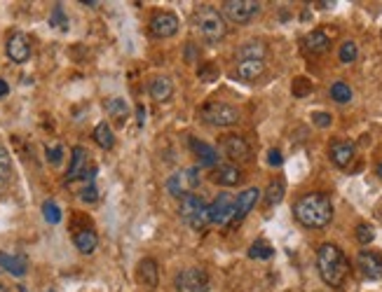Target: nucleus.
<instances>
[{
    "label": "nucleus",
    "mask_w": 382,
    "mask_h": 292,
    "mask_svg": "<svg viewBox=\"0 0 382 292\" xmlns=\"http://www.w3.org/2000/svg\"><path fill=\"white\" fill-rule=\"evenodd\" d=\"M258 199H260L258 187H249V190H244L242 194H239V197L235 199V213H232V222H242L244 217L254 210V206L258 204Z\"/></svg>",
    "instance_id": "nucleus-14"
},
{
    "label": "nucleus",
    "mask_w": 382,
    "mask_h": 292,
    "mask_svg": "<svg viewBox=\"0 0 382 292\" xmlns=\"http://www.w3.org/2000/svg\"><path fill=\"white\" fill-rule=\"evenodd\" d=\"M221 150L227 159H232V162H251V157H254V152H251V145L247 141L242 138V136H225L223 141H221Z\"/></svg>",
    "instance_id": "nucleus-10"
},
{
    "label": "nucleus",
    "mask_w": 382,
    "mask_h": 292,
    "mask_svg": "<svg viewBox=\"0 0 382 292\" xmlns=\"http://www.w3.org/2000/svg\"><path fill=\"white\" fill-rule=\"evenodd\" d=\"M179 16L174 12H157L155 16L150 19V31L155 38H172L179 33Z\"/></svg>",
    "instance_id": "nucleus-12"
},
{
    "label": "nucleus",
    "mask_w": 382,
    "mask_h": 292,
    "mask_svg": "<svg viewBox=\"0 0 382 292\" xmlns=\"http://www.w3.org/2000/svg\"><path fill=\"white\" fill-rule=\"evenodd\" d=\"M80 199H82L85 204H94V202H99V190H96L94 182H87V187H85V190L80 192Z\"/></svg>",
    "instance_id": "nucleus-38"
},
{
    "label": "nucleus",
    "mask_w": 382,
    "mask_h": 292,
    "mask_svg": "<svg viewBox=\"0 0 382 292\" xmlns=\"http://www.w3.org/2000/svg\"><path fill=\"white\" fill-rule=\"evenodd\" d=\"M293 215L307 229H324L333 220V202L324 192H310L295 202Z\"/></svg>",
    "instance_id": "nucleus-1"
},
{
    "label": "nucleus",
    "mask_w": 382,
    "mask_h": 292,
    "mask_svg": "<svg viewBox=\"0 0 382 292\" xmlns=\"http://www.w3.org/2000/svg\"><path fill=\"white\" fill-rule=\"evenodd\" d=\"M176 288L183 292H207L209 290V273L199 267H188L176 276Z\"/></svg>",
    "instance_id": "nucleus-8"
},
{
    "label": "nucleus",
    "mask_w": 382,
    "mask_h": 292,
    "mask_svg": "<svg viewBox=\"0 0 382 292\" xmlns=\"http://www.w3.org/2000/svg\"><path fill=\"white\" fill-rule=\"evenodd\" d=\"M312 91V84L307 77H295L293 80V96H298V99H303V96H307Z\"/></svg>",
    "instance_id": "nucleus-35"
},
{
    "label": "nucleus",
    "mask_w": 382,
    "mask_h": 292,
    "mask_svg": "<svg viewBox=\"0 0 382 292\" xmlns=\"http://www.w3.org/2000/svg\"><path fill=\"white\" fill-rule=\"evenodd\" d=\"M218 75H221V71L214 64H207L199 68V80H202V82H214V80H218Z\"/></svg>",
    "instance_id": "nucleus-36"
},
{
    "label": "nucleus",
    "mask_w": 382,
    "mask_h": 292,
    "mask_svg": "<svg viewBox=\"0 0 382 292\" xmlns=\"http://www.w3.org/2000/svg\"><path fill=\"white\" fill-rule=\"evenodd\" d=\"M19 292H26V288H24V285H19Z\"/></svg>",
    "instance_id": "nucleus-46"
},
{
    "label": "nucleus",
    "mask_w": 382,
    "mask_h": 292,
    "mask_svg": "<svg viewBox=\"0 0 382 292\" xmlns=\"http://www.w3.org/2000/svg\"><path fill=\"white\" fill-rule=\"evenodd\" d=\"M12 178V159H10L8 150L0 145V187H5Z\"/></svg>",
    "instance_id": "nucleus-30"
},
{
    "label": "nucleus",
    "mask_w": 382,
    "mask_h": 292,
    "mask_svg": "<svg viewBox=\"0 0 382 292\" xmlns=\"http://www.w3.org/2000/svg\"><path fill=\"white\" fill-rule=\"evenodd\" d=\"M94 141L99 147H104V150H111L113 145H115V136H113V129L108 127L106 122H99L94 129Z\"/></svg>",
    "instance_id": "nucleus-26"
},
{
    "label": "nucleus",
    "mask_w": 382,
    "mask_h": 292,
    "mask_svg": "<svg viewBox=\"0 0 382 292\" xmlns=\"http://www.w3.org/2000/svg\"><path fill=\"white\" fill-rule=\"evenodd\" d=\"M0 267H3L8 273H12V276H24L26 273V260L19 255L0 253Z\"/></svg>",
    "instance_id": "nucleus-25"
},
{
    "label": "nucleus",
    "mask_w": 382,
    "mask_h": 292,
    "mask_svg": "<svg viewBox=\"0 0 382 292\" xmlns=\"http://www.w3.org/2000/svg\"><path fill=\"white\" fill-rule=\"evenodd\" d=\"M8 94H10V84L5 80H0V99H5Z\"/></svg>",
    "instance_id": "nucleus-43"
},
{
    "label": "nucleus",
    "mask_w": 382,
    "mask_h": 292,
    "mask_svg": "<svg viewBox=\"0 0 382 292\" xmlns=\"http://www.w3.org/2000/svg\"><path fill=\"white\" fill-rule=\"evenodd\" d=\"M5 49H8L10 61H14V64H26V61L31 59V40H28V36H24V33H12V36L8 38Z\"/></svg>",
    "instance_id": "nucleus-11"
},
{
    "label": "nucleus",
    "mask_w": 382,
    "mask_h": 292,
    "mask_svg": "<svg viewBox=\"0 0 382 292\" xmlns=\"http://www.w3.org/2000/svg\"><path fill=\"white\" fill-rule=\"evenodd\" d=\"M49 24H52L54 28H68V19L64 16V10H61V5H56L54 8V12H52V16H49Z\"/></svg>",
    "instance_id": "nucleus-37"
},
{
    "label": "nucleus",
    "mask_w": 382,
    "mask_h": 292,
    "mask_svg": "<svg viewBox=\"0 0 382 292\" xmlns=\"http://www.w3.org/2000/svg\"><path fill=\"white\" fill-rule=\"evenodd\" d=\"M272 255H275V248H272L267 241H263V239L254 241V243H251V248H249L251 260H270Z\"/></svg>",
    "instance_id": "nucleus-29"
},
{
    "label": "nucleus",
    "mask_w": 382,
    "mask_h": 292,
    "mask_svg": "<svg viewBox=\"0 0 382 292\" xmlns=\"http://www.w3.org/2000/svg\"><path fill=\"white\" fill-rule=\"evenodd\" d=\"M260 12L258 0H225L223 3V14L235 24H249L251 19H256Z\"/></svg>",
    "instance_id": "nucleus-7"
},
{
    "label": "nucleus",
    "mask_w": 382,
    "mask_h": 292,
    "mask_svg": "<svg viewBox=\"0 0 382 292\" xmlns=\"http://www.w3.org/2000/svg\"><path fill=\"white\" fill-rule=\"evenodd\" d=\"M357 267L368 280L382 278V255L380 253H373V250H361V253L357 255Z\"/></svg>",
    "instance_id": "nucleus-13"
},
{
    "label": "nucleus",
    "mask_w": 382,
    "mask_h": 292,
    "mask_svg": "<svg viewBox=\"0 0 382 292\" xmlns=\"http://www.w3.org/2000/svg\"><path fill=\"white\" fill-rule=\"evenodd\" d=\"M265 56H267V47L263 40H247V42L237 49V61H247V59L265 61Z\"/></svg>",
    "instance_id": "nucleus-22"
},
{
    "label": "nucleus",
    "mask_w": 382,
    "mask_h": 292,
    "mask_svg": "<svg viewBox=\"0 0 382 292\" xmlns=\"http://www.w3.org/2000/svg\"><path fill=\"white\" fill-rule=\"evenodd\" d=\"M179 215L188 227L197 229V232L209 225V206L204 204L197 194H186V197H181Z\"/></svg>",
    "instance_id": "nucleus-4"
},
{
    "label": "nucleus",
    "mask_w": 382,
    "mask_h": 292,
    "mask_svg": "<svg viewBox=\"0 0 382 292\" xmlns=\"http://www.w3.org/2000/svg\"><path fill=\"white\" fill-rule=\"evenodd\" d=\"M357 56H359L357 42H352V40L343 42V47H340V61H343V64H355Z\"/></svg>",
    "instance_id": "nucleus-33"
},
{
    "label": "nucleus",
    "mask_w": 382,
    "mask_h": 292,
    "mask_svg": "<svg viewBox=\"0 0 382 292\" xmlns=\"http://www.w3.org/2000/svg\"><path fill=\"white\" fill-rule=\"evenodd\" d=\"M242 178H244L242 171H239V166L235 164H218L214 169V173H211V180L221 187H235L242 182Z\"/></svg>",
    "instance_id": "nucleus-15"
},
{
    "label": "nucleus",
    "mask_w": 382,
    "mask_h": 292,
    "mask_svg": "<svg viewBox=\"0 0 382 292\" xmlns=\"http://www.w3.org/2000/svg\"><path fill=\"white\" fill-rule=\"evenodd\" d=\"M312 122H315L317 127L326 129V127H330V122H333V119H330L328 112H315V114H312Z\"/></svg>",
    "instance_id": "nucleus-39"
},
{
    "label": "nucleus",
    "mask_w": 382,
    "mask_h": 292,
    "mask_svg": "<svg viewBox=\"0 0 382 292\" xmlns=\"http://www.w3.org/2000/svg\"><path fill=\"white\" fill-rule=\"evenodd\" d=\"M43 215H45V220H47L49 225H59V222H61V208L54 202H45L43 204Z\"/></svg>",
    "instance_id": "nucleus-32"
},
{
    "label": "nucleus",
    "mask_w": 382,
    "mask_h": 292,
    "mask_svg": "<svg viewBox=\"0 0 382 292\" xmlns=\"http://www.w3.org/2000/svg\"><path fill=\"white\" fill-rule=\"evenodd\" d=\"M136 119H139V124L144 127V122H146V108L144 106L136 108Z\"/></svg>",
    "instance_id": "nucleus-42"
},
{
    "label": "nucleus",
    "mask_w": 382,
    "mask_h": 292,
    "mask_svg": "<svg viewBox=\"0 0 382 292\" xmlns=\"http://www.w3.org/2000/svg\"><path fill=\"white\" fill-rule=\"evenodd\" d=\"M317 269L324 283L330 288H340L350 273V260L335 243H324L317 250Z\"/></svg>",
    "instance_id": "nucleus-2"
},
{
    "label": "nucleus",
    "mask_w": 382,
    "mask_h": 292,
    "mask_svg": "<svg viewBox=\"0 0 382 292\" xmlns=\"http://www.w3.org/2000/svg\"><path fill=\"white\" fill-rule=\"evenodd\" d=\"M199 187V169L197 166H190V169L176 171V173L169 175L167 180V192L172 197H186V194H192V190Z\"/></svg>",
    "instance_id": "nucleus-6"
},
{
    "label": "nucleus",
    "mask_w": 382,
    "mask_h": 292,
    "mask_svg": "<svg viewBox=\"0 0 382 292\" xmlns=\"http://www.w3.org/2000/svg\"><path fill=\"white\" fill-rule=\"evenodd\" d=\"M328 154H330V162L338 166V169H345V166H350L352 159H355L357 147L347 141H335L333 145H330Z\"/></svg>",
    "instance_id": "nucleus-16"
},
{
    "label": "nucleus",
    "mask_w": 382,
    "mask_h": 292,
    "mask_svg": "<svg viewBox=\"0 0 382 292\" xmlns=\"http://www.w3.org/2000/svg\"><path fill=\"white\" fill-rule=\"evenodd\" d=\"M188 143H190V150L197 154L199 166H216V164H218V152H216L211 145H207L204 141L190 138Z\"/></svg>",
    "instance_id": "nucleus-21"
},
{
    "label": "nucleus",
    "mask_w": 382,
    "mask_h": 292,
    "mask_svg": "<svg viewBox=\"0 0 382 292\" xmlns=\"http://www.w3.org/2000/svg\"><path fill=\"white\" fill-rule=\"evenodd\" d=\"M0 292H10V288H8V285H3V283H0Z\"/></svg>",
    "instance_id": "nucleus-45"
},
{
    "label": "nucleus",
    "mask_w": 382,
    "mask_h": 292,
    "mask_svg": "<svg viewBox=\"0 0 382 292\" xmlns=\"http://www.w3.org/2000/svg\"><path fill=\"white\" fill-rule=\"evenodd\" d=\"M303 47L310 51V54H326L330 49V38L326 31H322V28H317V31L307 33L303 38Z\"/></svg>",
    "instance_id": "nucleus-18"
},
{
    "label": "nucleus",
    "mask_w": 382,
    "mask_h": 292,
    "mask_svg": "<svg viewBox=\"0 0 382 292\" xmlns=\"http://www.w3.org/2000/svg\"><path fill=\"white\" fill-rule=\"evenodd\" d=\"M139 280L148 288H155L157 285V265L153 260H144L139 265Z\"/></svg>",
    "instance_id": "nucleus-27"
},
{
    "label": "nucleus",
    "mask_w": 382,
    "mask_h": 292,
    "mask_svg": "<svg viewBox=\"0 0 382 292\" xmlns=\"http://www.w3.org/2000/svg\"><path fill=\"white\" fill-rule=\"evenodd\" d=\"M104 108H106V112L111 114V117L115 119L117 124H124V122H127V117H129V106H127V101H124V99H120V96L106 99V101H104Z\"/></svg>",
    "instance_id": "nucleus-23"
},
{
    "label": "nucleus",
    "mask_w": 382,
    "mask_h": 292,
    "mask_svg": "<svg viewBox=\"0 0 382 292\" xmlns=\"http://www.w3.org/2000/svg\"><path fill=\"white\" fill-rule=\"evenodd\" d=\"M375 173H378V178L382 180V162L378 164V169H375Z\"/></svg>",
    "instance_id": "nucleus-44"
},
{
    "label": "nucleus",
    "mask_w": 382,
    "mask_h": 292,
    "mask_svg": "<svg viewBox=\"0 0 382 292\" xmlns=\"http://www.w3.org/2000/svg\"><path fill=\"white\" fill-rule=\"evenodd\" d=\"M267 162H270V166H282V162H284L282 152H279V150H270V152H267Z\"/></svg>",
    "instance_id": "nucleus-41"
},
{
    "label": "nucleus",
    "mask_w": 382,
    "mask_h": 292,
    "mask_svg": "<svg viewBox=\"0 0 382 292\" xmlns=\"http://www.w3.org/2000/svg\"><path fill=\"white\" fill-rule=\"evenodd\" d=\"M61 157H64V147L61 145H54V147H47V159L52 164H59Z\"/></svg>",
    "instance_id": "nucleus-40"
},
{
    "label": "nucleus",
    "mask_w": 382,
    "mask_h": 292,
    "mask_svg": "<svg viewBox=\"0 0 382 292\" xmlns=\"http://www.w3.org/2000/svg\"><path fill=\"white\" fill-rule=\"evenodd\" d=\"M232 213H235V199L230 192H221L216 202L209 206V222L227 225V222H232Z\"/></svg>",
    "instance_id": "nucleus-9"
},
{
    "label": "nucleus",
    "mask_w": 382,
    "mask_h": 292,
    "mask_svg": "<svg viewBox=\"0 0 382 292\" xmlns=\"http://www.w3.org/2000/svg\"><path fill=\"white\" fill-rule=\"evenodd\" d=\"M87 173V150L85 147H73V154H71V166H68V173H66V180L73 182L78 178H82V175Z\"/></svg>",
    "instance_id": "nucleus-19"
},
{
    "label": "nucleus",
    "mask_w": 382,
    "mask_h": 292,
    "mask_svg": "<svg viewBox=\"0 0 382 292\" xmlns=\"http://www.w3.org/2000/svg\"><path fill=\"white\" fill-rule=\"evenodd\" d=\"M284 190H286V185H284V180H272L270 185H267V190H265V204L267 206H277V204H282V199H284Z\"/></svg>",
    "instance_id": "nucleus-28"
},
{
    "label": "nucleus",
    "mask_w": 382,
    "mask_h": 292,
    "mask_svg": "<svg viewBox=\"0 0 382 292\" xmlns=\"http://www.w3.org/2000/svg\"><path fill=\"white\" fill-rule=\"evenodd\" d=\"M73 243H76V248L82 255H92L96 250V245H99V236H96L92 229H82V232H78L76 236H73Z\"/></svg>",
    "instance_id": "nucleus-24"
},
{
    "label": "nucleus",
    "mask_w": 382,
    "mask_h": 292,
    "mask_svg": "<svg viewBox=\"0 0 382 292\" xmlns=\"http://www.w3.org/2000/svg\"><path fill=\"white\" fill-rule=\"evenodd\" d=\"M148 91H150V96L159 103L169 101L174 96V82L172 77L167 75H157L155 80H150V87H148Z\"/></svg>",
    "instance_id": "nucleus-20"
},
{
    "label": "nucleus",
    "mask_w": 382,
    "mask_h": 292,
    "mask_svg": "<svg viewBox=\"0 0 382 292\" xmlns=\"http://www.w3.org/2000/svg\"><path fill=\"white\" fill-rule=\"evenodd\" d=\"M192 26H195L199 38L207 45H218L227 33L225 16L216 8H211V5H202V8L192 14Z\"/></svg>",
    "instance_id": "nucleus-3"
},
{
    "label": "nucleus",
    "mask_w": 382,
    "mask_h": 292,
    "mask_svg": "<svg viewBox=\"0 0 382 292\" xmlns=\"http://www.w3.org/2000/svg\"><path fill=\"white\" fill-rule=\"evenodd\" d=\"M263 73H265V61H258V59L237 61V66H235V75L242 80V82H256Z\"/></svg>",
    "instance_id": "nucleus-17"
},
{
    "label": "nucleus",
    "mask_w": 382,
    "mask_h": 292,
    "mask_svg": "<svg viewBox=\"0 0 382 292\" xmlns=\"http://www.w3.org/2000/svg\"><path fill=\"white\" fill-rule=\"evenodd\" d=\"M199 117H202V122L211 124V127H235L239 122V110L235 106H230V103H223V101H211L207 106L199 110Z\"/></svg>",
    "instance_id": "nucleus-5"
},
{
    "label": "nucleus",
    "mask_w": 382,
    "mask_h": 292,
    "mask_svg": "<svg viewBox=\"0 0 382 292\" xmlns=\"http://www.w3.org/2000/svg\"><path fill=\"white\" fill-rule=\"evenodd\" d=\"M330 99H333L335 103H350L352 101V89H350V84H345V82H333L330 84Z\"/></svg>",
    "instance_id": "nucleus-31"
},
{
    "label": "nucleus",
    "mask_w": 382,
    "mask_h": 292,
    "mask_svg": "<svg viewBox=\"0 0 382 292\" xmlns=\"http://www.w3.org/2000/svg\"><path fill=\"white\" fill-rule=\"evenodd\" d=\"M375 239V229L370 225H359L357 227V241L361 245H368Z\"/></svg>",
    "instance_id": "nucleus-34"
}]
</instances>
